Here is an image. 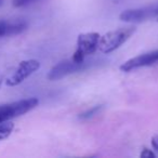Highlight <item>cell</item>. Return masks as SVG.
<instances>
[{"label":"cell","mask_w":158,"mask_h":158,"mask_svg":"<svg viewBox=\"0 0 158 158\" xmlns=\"http://www.w3.org/2000/svg\"><path fill=\"white\" fill-rule=\"evenodd\" d=\"M135 31L133 26L120 27L115 31H110L108 33L104 34L103 36H100L98 50L102 53H112L113 51L117 50L119 47H121Z\"/></svg>","instance_id":"obj_1"},{"label":"cell","mask_w":158,"mask_h":158,"mask_svg":"<svg viewBox=\"0 0 158 158\" xmlns=\"http://www.w3.org/2000/svg\"><path fill=\"white\" fill-rule=\"evenodd\" d=\"M39 104V101L36 98L20 100V101L12 102V103L0 105V123H7L16 117L28 113L34 110Z\"/></svg>","instance_id":"obj_2"},{"label":"cell","mask_w":158,"mask_h":158,"mask_svg":"<svg viewBox=\"0 0 158 158\" xmlns=\"http://www.w3.org/2000/svg\"><path fill=\"white\" fill-rule=\"evenodd\" d=\"M89 67V64L86 61L84 62H75L70 60H65L51 68L48 74L49 80H60L68 75L75 74V73L82 72Z\"/></svg>","instance_id":"obj_3"},{"label":"cell","mask_w":158,"mask_h":158,"mask_svg":"<svg viewBox=\"0 0 158 158\" xmlns=\"http://www.w3.org/2000/svg\"><path fill=\"white\" fill-rule=\"evenodd\" d=\"M40 68V63L37 60H25L19 64L18 68L6 80V85L9 87H15L22 84L25 79L37 72Z\"/></svg>","instance_id":"obj_4"},{"label":"cell","mask_w":158,"mask_h":158,"mask_svg":"<svg viewBox=\"0 0 158 158\" xmlns=\"http://www.w3.org/2000/svg\"><path fill=\"white\" fill-rule=\"evenodd\" d=\"M158 5L149 6L136 9H128L120 13L119 19L127 23H140L147 21L149 19H157Z\"/></svg>","instance_id":"obj_5"},{"label":"cell","mask_w":158,"mask_h":158,"mask_svg":"<svg viewBox=\"0 0 158 158\" xmlns=\"http://www.w3.org/2000/svg\"><path fill=\"white\" fill-rule=\"evenodd\" d=\"M158 62V50L152 51L148 53H144V54L138 55L135 57L126 61L123 65L120 66V69L123 72H131L136 68L145 67V66L153 65V64Z\"/></svg>","instance_id":"obj_6"},{"label":"cell","mask_w":158,"mask_h":158,"mask_svg":"<svg viewBox=\"0 0 158 158\" xmlns=\"http://www.w3.org/2000/svg\"><path fill=\"white\" fill-rule=\"evenodd\" d=\"M100 36L101 35L99 33L80 34L77 39V51L81 52L85 56L93 54L98 50Z\"/></svg>","instance_id":"obj_7"},{"label":"cell","mask_w":158,"mask_h":158,"mask_svg":"<svg viewBox=\"0 0 158 158\" xmlns=\"http://www.w3.org/2000/svg\"><path fill=\"white\" fill-rule=\"evenodd\" d=\"M26 28L27 23L24 21L9 22V21L0 20V38L19 35V34L23 33Z\"/></svg>","instance_id":"obj_8"},{"label":"cell","mask_w":158,"mask_h":158,"mask_svg":"<svg viewBox=\"0 0 158 158\" xmlns=\"http://www.w3.org/2000/svg\"><path fill=\"white\" fill-rule=\"evenodd\" d=\"M13 129H14V125L11 123H0V141L6 140L7 138H9L11 135Z\"/></svg>","instance_id":"obj_9"},{"label":"cell","mask_w":158,"mask_h":158,"mask_svg":"<svg viewBox=\"0 0 158 158\" xmlns=\"http://www.w3.org/2000/svg\"><path fill=\"white\" fill-rule=\"evenodd\" d=\"M101 108H102V106H101V105L94 106V107L90 108V110H88L87 112H85V113H82V114L79 115V118H80V119H84V120L91 118V117H93L94 115H97L98 113H99L100 110H101Z\"/></svg>","instance_id":"obj_10"},{"label":"cell","mask_w":158,"mask_h":158,"mask_svg":"<svg viewBox=\"0 0 158 158\" xmlns=\"http://www.w3.org/2000/svg\"><path fill=\"white\" fill-rule=\"evenodd\" d=\"M36 1H38V0H12V5L15 8H22L31 5Z\"/></svg>","instance_id":"obj_11"},{"label":"cell","mask_w":158,"mask_h":158,"mask_svg":"<svg viewBox=\"0 0 158 158\" xmlns=\"http://www.w3.org/2000/svg\"><path fill=\"white\" fill-rule=\"evenodd\" d=\"M141 157L142 158H154L155 157V154H154L152 151H149V149L144 148L142 153H141Z\"/></svg>","instance_id":"obj_12"},{"label":"cell","mask_w":158,"mask_h":158,"mask_svg":"<svg viewBox=\"0 0 158 158\" xmlns=\"http://www.w3.org/2000/svg\"><path fill=\"white\" fill-rule=\"evenodd\" d=\"M152 146H153L154 149L158 151V134H156V135H154L152 138Z\"/></svg>","instance_id":"obj_13"},{"label":"cell","mask_w":158,"mask_h":158,"mask_svg":"<svg viewBox=\"0 0 158 158\" xmlns=\"http://www.w3.org/2000/svg\"><path fill=\"white\" fill-rule=\"evenodd\" d=\"M2 6V0H0V7Z\"/></svg>","instance_id":"obj_14"},{"label":"cell","mask_w":158,"mask_h":158,"mask_svg":"<svg viewBox=\"0 0 158 158\" xmlns=\"http://www.w3.org/2000/svg\"><path fill=\"white\" fill-rule=\"evenodd\" d=\"M157 21H158V16H157Z\"/></svg>","instance_id":"obj_15"}]
</instances>
